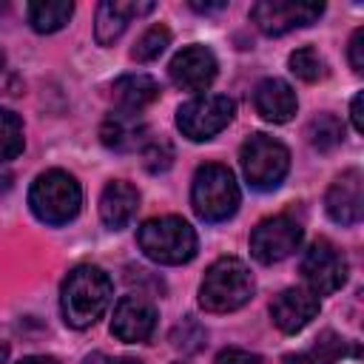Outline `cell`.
Masks as SVG:
<instances>
[{
	"mask_svg": "<svg viewBox=\"0 0 364 364\" xmlns=\"http://www.w3.org/2000/svg\"><path fill=\"white\" fill-rule=\"evenodd\" d=\"M82 364H111V358H108V355H102V353H91V355H85V358H82Z\"/></svg>",
	"mask_w": 364,
	"mask_h": 364,
	"instance_id": "obj_32",
	"label": "cell"
},
{
	"mask_svg": "<svg viewBox=\"0 0 364 364\" xmlns=\"http://www.w3.org/2000/svg\"><path fill=\"white\" fill-rule=\"evenodd\" d=\"M301 276L310 293H336L347 282V259L330 239H316L301 256Z\"/></svg>",
	"mask_w": 364,
	"mask_h": 364,
	"instance_id": "obj_8",
	"label": "cell"
},
{
	"mask_svg": "<svg viewBox=\"0 0 364 364\" xmlns=\"http://www.w3.org/2000/svg\"><path fill=\"white\" fill-rule=\"evenodd\" d=\"M154 11V3L148 0H105L97 9V23H94V34L100 46H111L114 40H119V34L125 31V26L134 17H142Z\"/></svg>",
	"mask_w": 364,
	"mask_h": 364,
	"instance_id": "obj_15",
	"label": "cell"
},
{
	"mask_svg": "<svg viewBox=\"0 0 364 364\" xmlns=\"http://www.w3.org/2000/svg\"><path fill=\"white\" fill-rule=\"evenodd\" d=\"M6 358H9V347L0 344V364H6Z\"/></svg>",
	"mask_w": 364,
	"mask_h": 364,
	"instance_id": "obj_33",
	"label": "cell"
},
{
	"mask_svg": "<svg viewBox=\"0 0 364 364\" xmlns=\"http://www.w3.org/2000/svg\"><path fill=\"white\" fill-rule=\"evenodd\" d=\"M17 364H57V358H51V355H28V358H23Z\"/></svg>",
	"mask_w": 364,
	"mask_h": 364,
	"instance_id": "obj_31",
	"label": "cell"
},
{
	"mask_svg": "<svg viewBox=\"0 0 364 364\" xmlns=\"http://www.w3.org/2000/svg\"><path fill=\"white\" fill-rule=\"evenodd\" d=\"M191 205L205 222H225L239 208V185L230 168L208 162L196 171L191 188Z\"/></svg>",
	"mask_w": 364,
	"mask_h": 364,
	"instance_id": "obj_5",
	"label": "cell"
},
{
	"mask_svg": "<svg viewBox=\"0 0 364 364\" xmlns=\"http://www.w3.org/2000/svg\"><path fill=\"white\" fill-rule=\"evenodd\" d=\"M318 313V296L307 287H287L270 304V318L282 333L304 330Z\"/></svg>",
	"mask_w": 364,
	"mask_h": 364,
	"instance_id": "obj_13",
	"label": "cell"
},
{
	"mask_svg": "<svg viewBox=\"0 0 364 364\" xmlns=\"http://www.w3.org/2000/svg\"><path fill=\"white\" fill-rule=\"evenodd\" d=\"M350 65L355 74L364 71V28H355L350 37Z\"/></svg>",
	"mask_w": 364,
	"mask_h": 364,
	"instance_id": "obj_28",
	"label": "cell"
},
{
	"mask_svg": "<svg viewBox=\"0 0 364 364\" xmlns=\"http://www.w3.org/2000/svg\"><path fill=\"white\" fill-rule=\"evenodd\" d=\"M344 139V125L336 114H318L310 122V142L316 151H333Z\"/></svg>",
	"mask_w": 364,
	"mask_h": 364,
	"instance_id": "obj_22",
	"label": "cell"
},
{
	"mask_svg": "<svg viewBox=\"0 0 364 364\" xmlns=\"http://www.w3.org/2000/svg\"><path fill=\"white\" fill-rule=\"evenodd\" d=\"M191 6H193L196 11H219V9H225L228 3H199V0H193Z\"/></svg>",
	"mask_w": 364,
	"mask_h": 364,
	"instance_id": "obj_30",
	"label": "cell"
},
{
	"mask_svg": "<svg viewBox=\"0 0 364 364\" xmlns=\"http://www.w3.org/2000/svg\"><path fill=\"white\" fill-rule=\"evenodd\" d=\"M327 216L338 225H355L364 210V196H361V171L350 168L344 171L327 191L324 196Z\"/></svg>",
	"mask_w": 364,
	"mask_h": 364,
	"instance_id": "obj_14",
	"label": "cell"
},
{
	"mask_svg": "<svg viewBox=\"0 0 364 364\" xmlns=\"http://www.w3.org/2000/svg\"><path fill=\"white\" fill-rule=\"evenodd\" d=\"M236 114V102L225 94H202L185 105H179L176 111V125L179 131L193 139V142H205L213 134H219Z\"/></svg>",
	"mask_w": 364,
	"mask_h": 364,
	"instance_id": "obj_7",
	"label": "cell"
},
{
	"mask_svg": "<svg viewBox=\"0 0 364 364\" xmlns=\"http://www.w3.org/2000/svg\"><path fill=\"white\" fill-rule=\"evenodd\" d=\"M299 245H301V225L284 213L262 219L250 233V253L262 264L287 259Z\"/></svg>",
	"mask_w": 364,
	"mask_h": 364,
	"instance_id": "obj_10",
	"label": "cell"
},
{
	"mask_svg": "<svg viewBox=\"0 0 364 364\" xmlns=\"http://www.w3.org/2000/svg\"><path fill=\"white\" fill-rule=\"evenodd\" d=\"M139 250L156 264H185L196 256V230L182 216H156L136 233Z\"/></svg>",
	"mask_w": 364,
	"mask_h": 364,
	"instance_id": "obj_3",
	"label": "cell"
},
{
	"mask_svg": "<svg viewBox=\"0 0 364 364\" xmlns=\"http://www.w3.org/2000/svg\"><path fill=\"white\" fill-rule=\"evenodd\" d=\"M168 46H171V31H168L165 26H151V28L136 40V46L131 48V57H134L136 63H151V60H156Z\"/></svg>",
	"mask_w": 364,
	"mask_h": 364,
	"instance_id": "obj_24",
	"label": "cell"
},
{
	"mask_svg": "<svg viewBox=\"0 0 364 364\" xmlns=\"http://www.w3.org/2000/svg\"><path fill=\"white\" fill-rule=\"evenodd\" d=\"M71 14H74V3L71 0H37V3H28V23L40 34L60 31L71 20Z\"/></svg>",
	"mask_w": 364,
	"mask_h": 364,
	"instance_id": "obj_20",
	"label": "cell"
},
{
	"mask_svg": "<svg viewBox=\"0 0 364 364\" xmlns=\"http://www.w3.org/2000/svg\"><path fill=\"white\" fill-rule=\"evenodd\" d=\"M216 364H264V358H259L256 353L230 347V350H222V353L216 355Z\"/></svg>",
	"mask_w": 364,
	"mask_h": 364,
	"instance_id": "obj_27",
	"label": "cell"
},
{
	"mask_svg": "<svg viewBox=\"0 0 364 364\" xmlns=\"http://www.w3.org/2000/svg\"><path fill=\"white\" fill-rule=\"evenodd\" d=\"M361 100H364V94H355V97H353V108H350V117H353L355 131H364V119H361Z\"/></svg>",
	"mask_w": 364,
	"mask_h": 364,
	"instance_id": "obj_29",
	"label": "cell"
},
{
	"mask_svg": "<svg viewBox=\"0 0 364 364\" xmlns=\"http://www.w3.org/2000/svg\"><path fill=\"white\" fill-rule=\"evenodd\" d=\"M239 162L253 191H273L282 185V179L290 171V151L267 134H253L245 139L239 151Z\"/></svg>",
	"mask_w": 364,
	"mask_h": 364,
	"instance_id": "obj_6",
	"label": "cell"
},
{
	"mask_svg": "<svg viewBox=\"0 0 364 364\" xmlns=\"http://www.w3.org/2000/svg\"><path fill=\"white\" fill-rule=\"evenodd\" d=\"M111 97L119 105L117 111L139 114L145 105H151L159 97V82L148 74H125L111 85Z\"/></svg>",
	"mask_w": 364,
	"mask_h": 364,
	"instance_id": "obj_19",
	"label": "cell"
},
{
	"mask_svg": "<svg viewBox=\"0 0 364 364\" xmlns=\"http://www.w3.org/2000/svg\"><path fill=\"white\" fill-rule=\"evenodd\" d=\"M23 151V122L14 111L0 108V162L14 159Z\"/></svg>",
	"mask_w": 364,
	"mask_h": 364,
	"instance_id": "obj_23",
	"label": "cell"
},
{
	"mask_svg": "<svg viewBox=\"0 0 364 364\" xmlns=\"http://www.w3.org/2000/svg\"><path fill=\"white\" fill-rule=\"evenodd\" d=\"M31 213L46 225H65L80 213L82 191L80 182L65 171H46L34 179L28 191Z\"/></svg>",
	"mask_w": 364,
	"mask_h": 364,
	"instance_id": "obj_4",
	"label": "cell"
},
{
	"mask_svg": "<svg viewBox=\"0 0 364 364\" xmlns=\"http://www.w3.org/2000/svg\"><path fill=\"white\" fill-rule=\"evenodd\" d=\"M344 355V341L336 333H321L310 350L299 353V355H287L284 364H336Z\"/></svg>",
	"mask_w": 364,
	"mask_h": 364,
	"instance_id": "obj_21",
	"label": "cell"
},
{
	"mask_svg": "<svg viewBox=\"0 0 364 364\" xmlns=\"http://www.w3.org/2000/svg\"><path fill=\"white\" fill-rule=\"evenodd\" d=\"M102 145L119 154L128 151H142L148 145V125L139 119V114L131 111H114L105 117L102 128H100Z\"/></svg>",
	"mask_w": 364,
	"mask_h": 364,
	"instance_id": "obj_16",
	"label": "cell"
},
{
	"mask_svg": "<svg viewBox=\"0 0 364 364\" xmlns=\"http://www.w3.org/2000/svg\"><path fill=\"white\" fill-rule=\"evenodd\" d=\"M216 57L205 46H188L176 51V57L168 65V77L179 91H205L216 80Z\"/></svg>",
	"mask_w": 364,
	"mask_h": 364,
	"instance_id": "obj_11",
	"label": "cell"
},
{
	"mask_svg": "<svg viewBox=\"0 0 364 364\" xmlns=\"http://www.w3.org/2000/svg\"><path fill=\"white\" fill-rule=\"evenodd\" d=\"M136 208H139V193L134 185H128L122 179H114L105 185V191L100 196V219L108 228H114V230L125 228L134 219Z\"/></svg>",
	"mask_w": 364,
	"mask_h": 364,
	"instance_id": "obj_18",
	"label": "cell"
},
{
	"mask_svg": "<svg viewBox=\"0 0 364 364\" xmlns=\"http://www.w3.org/2000/svg\"><path fill=\"white\" fill-rule=\"evenodd\" d=\"M287 63H290V71H293L299 80H304V82H316V80L324 77V60H321V54H318L313 46L296 48Z\"/></svg>",
	"mask_w": 364,
	"mask_h": 364,
	"instance_id": "obj_25",
	"label": "cell"
},
{
	"mask_svg": "<svg viewBox=\"0 0 364 364\" xmlns=\"http://www.w3.org/2000/svg\"><path fill=\"white\" fill-rule=\"evenodd\" d=\"M156 307L145 296H122L114 307L111 333L125 344H139L154 336Z\"/></svg>",
	"mask_w": 364,
	"mask_h": 364,
	"instance_id": "obj_12",
	"label": "cell"
},
{
	"mask_svg": "<svg viewBox=\"0 0 364 364\" xmlns=\"http://www.w3.org/2000/svg\"><path fill=\"white\" fill-rule=\"evenodd\" d=\"M142 156H145V168L154 171V173H159V171H168V168H171V162H173V148H171L165 139H159V142H151V139H148V145L142 148Z\"/></svg>",
	"mask_w": 364,
	"mask_h": 364,
	"instance_id": "obj_26",
	"label": "cell"
},
{
	"mask_svg": "<svg viewBox=\"0 0 364 364\" xmlns=\"http://www.w3.org/2000/svg\"><path fill=\"white\" fill-rule=\"evenodd\" d=\"M324 3H296V0H259L250 9L253 23L259 26L262 34L267 37H279L287 34L293 28L310 26L321 17Z\"/></svg>",
	"mask_w": 364,
	"mask_h": 364,
	"instance_id": "obj_9",
	"label": "cell"
},
{
	"mask_svg": "<svg viewBox=\"0 0 364 364\" xmlns=\"http://www.w3.org/2000/svg\"><path fill=\"white\" fill-rule=\"evenodd\" d=\"M3 63H6V54H3V48H0V68H3Z\"/></svg>",
	"mask_w": 364,
	"mask_h": 364,
	"instance_id": "obj_35",
	"label": "cell"
},
{
	"mask_svg": "<svg viewBox=\"0 0 364 364\" xmlns=\"http://www.w3.org/2000/svg\"><path fill=\"white\" fill-rule=\"evenodd\" d=\"M253 105L256 111L267 119V122H287L296 108H299V100H296V91L279 80V77H267L256 85L253 91Z\"/></svg>",
	"mask_w": 364,
	"mask_h": 364,
	"instance_id": "obj_17",
	"label": "cell"
},
{
	"mask_svg": "<svg viewBox=\"0 0 364 364\" xmlns=\"http://www.w3.org/2000/svg\"><path fill=\"white\" fill-rule=\"evenodd\" d=\"M111 364H142V361H136V358H117V361H111Z\"/></svg>",
	"mask_w": 364,
	"mask_h": 364,
	"instance_id": "obj_34",
	"label": "cell"
},
{
	"mask_svg": "<svg viewBox=\"0 0 364 364\" xmlns=\"http://www.w3.org/2000/svg\"><path fill=\"white\" fill-rule=\"evenodd\" d=\"M253 290H256V282L247 264L236 256H222L208 267L199 284V304L208 313H230L247 304Z\"/></svg>",
	"mask_w": 364,
	"mask_h": 364,
	"instance_id": "obj_2",
	"label": "cell"
},
{
	"mask_svg": "<svg viewBox=\"0 0 364 364\" xmlns=\"http://www.w3.org/2000/svg\"><path fill=\"white\" fill-rule=\"evenodd\" d=\"M114 296V284L108 279V273L97 264H77L60 290V307H63V318L65 324L85 330L91 327L111 304Z\"/></svg>",
	"mask_w": 364,
	"mask_h": 364,
	"instance_id": "obj_1",
	"label": "cell"
}]
</instances>
